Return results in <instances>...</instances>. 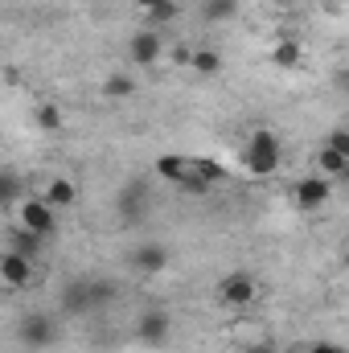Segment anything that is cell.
Segmentation results:
<instances>
[{
  "label": "cell",
  "instance_id": "cell-1",
  "mask_svg": "<svg viewBox=\"0 0 349 353\" xmlns=\"http://www.w3.org/2000/svg\"><path fill=\"white\" fill-rule=\"evenodd\" d=\"M279 161H283V144L271 128H255L247 136V148H243V165L251 176H275L279 173Z\"/></svg>",
  "mask_w": 349,
  "mask_h": 353
},
{
  "label": "cell",
  "instance_id": "cell-2",
  "mask_svg": "<svg viewBox=\"0 0 349 353\" xmlns=\"http://www.w3.org/2000/svg\"><path fill=\"white\" fill-rule=\"evenodd\" d=\"M115 214H119V222H128V226H136V222L148 218V181H144V176H132V181L119 185V193H115Z\"/></svg>",
  "mask_w": 349,
  "mask_h": 353
},
{
  "label": "cell",
  "instance_id": "cell-3",
  "mask_svg": "<svg viewBox=\"0 0 349 353\" xmlns=\"http://www.w3.org/2000/svg\"><path fill=\"white\" fill-rule=\"evenodd\" d=\"M17 341H21L25 350H50V345L58 341L54 316H46V312H25V316L17 321Z\"/></svg>",
  "mask_w": 349,
  "mask_h": 353
},
{
  "label": "cell",
  "instance_id": "cell-4",
  "mask_svg": "<svg viewBox=\"0 0 349 353\" xmlns=\"http://www.w3.org/2000/svg\"><path fill=\"white\" fill-rule=\"evenodd\" d=\"M255 296H259V283H255L251 271H230V275L218 279V300L226 308H251Z\"/></svg>",
  "mask_w": 349,
  "mask_h": 353
},
{
  "label": "cell",
  "instance_id": "cell-5",
  "mask_svg": "<svg viewBox=\"0 0 349 353\" xmlns=\"http://www.w3.org/2000/svg\"><path fill=\"white\" fill-rule=\"evenodd\" d=\"M136 341L140 345H165L169 341V333H173V316H169V308H144L140 316H136Z\"/></svg>",
  "mask_w": 349,
  "mask_h": 353
},
{
  "label": "cell",
  "instance_id": "cell-6",
  "mask_svg": "<svg viewBox=\"0 0 349 353\" xmlns=\"http://www.w3.org/2000/svg\"><path fill=\"white\" fill-rule=\"evenodd\" d=\"M17 218H21V226H29V230L41 234V239H50V234L58 230V210H54L46 197H25L21 210H17Z\"/></svg>",
  "mask_w": 349,
  "mask_h": 353
},
{
  "label": "cell",
  "instance_id": "cell-7",
  "mask_svg": "<svg viewBox=\"0 0 349 353\" xmlns=\"http://www.w3.org/2000/svg\"><path fill=\"white\" fill-rule=\"evenodd\" d=\"M58 308H62V316H70V321H79V316L94 312L87 275H79V279H66V283H62V292H58Z\"/></svg>",
  "mask_w": 349,
  "mask_h": 353
},
{
  "label": "cell",
  "instance_id": "cell-8",
  "mask_svg": "<svg viewBox=\"0 0 349 353\" xmlns=\"http://www.w3.org/2000/svg\"><path fill=\"white\" fill-rule=\"evenodd\" d=\"M329 193H333V181L325 173H312V176H300V181H296L292 201H296V210L312 214V210H321V205L329 201Z\"/></svg>",
  "mask_w": 349,
  "mask_h": 353
},
{
  "label": "cell",
  "instance_id": "cell-9",
  "mask_svg": "<svg viewBox=\"0 0 349 353\" xmlns=\"http://www.w3.org/2000/svg\"><path fill=\"white\" fill-rule=\"evenodd\" d=\"M128 58H132V66H157L161 58H165V37L157 33V29H140V33H132L128 37Z\"/></svg>",
  "mask_w": 349,
  "mask_h": 353
},
{
  "label": "cell",
  "instance_id": "cell-10",
  "mask_svg": "<svg viewBox=\"0 0 349 353\" xmlns=\"http://www.w3.org/2000/svg\"><path fill=\"white\" fill-rule=\"evenodd\" d=\"M128 267H132L136 275H161V271L169 267V247H165V243H140V247H132Z\"/></svg>",
  "mask_w": 349,
  "mask_h": 353
},
{
  "label": "cell",
  "instance_id": "cell-11",
  "mask_svg": "<svg viewBox=\"0 0 349 353\" xmlns=\"http://www.w3.org/2000/svg\"><path fill=\"white\" fill-rule=\"evenodd\" d=\"M33 275H37V259H25V255H17V251H4V263H0V279H4V288L21 292V288L33 283Z\"/></svg>",
  "mask_w": 349,
  "mask_h": 353
},
{
  "label": "cell",
  "instance_id": "cell-12",
  "mask_svg": "<svg viewBox=\"0 0 349 353\" xmlns=\"http://www.w3.org/2000/svg\"><path fill=\"white\" fill-rule=\"evenodd\" d=\"M193 173V157H177V152H165V157H157V176H165L169 185H185V176Z\"/></svg>",
  "mask_w": 349,
  "mask_h": 353
},
{
  "label": "cell",
  "instance_id": "cell-13",
  "mask_svg": "<svg viewBox=\"0 0 349 353\" xmlns=\"http://www.w3.org/2000/svg\"><path fill=\"white\" fill-rule=\"evenodd\" d=\"M304 62V46L296 41V37H279L275 46H271V66H279V70H296Z\"/></svg>",
  "mask_w": 349,
  "mask_h": 353
},
{
  "label": "cell",
  "instance_id": "cell-14",
  "mask_svg": "<svg viewBox=\"0 0 349 353\" xmlns=\"http://www.w3.org/2000/svg\"><path fill=\"white\" fill-rule=\"evenodd\" d=\"M54 210H70L74 201H79V185L70 181V176H54L50 185H46V193H41Z\"/></svg>",
  "mask_w": 349,
  "mask_h": 353
},
{
  "label": "cell",
  "instance_id": "cell-15",
  "mask_svg": "<svg viewBox=\"0 0 349 353\" xmlns=\"http://www.w3.org/2000/svg\"><path fill=\"white\" fill-rule=\"evenodd\" d=\"M4 243H8V251H17V255H25V259H37V255H41V234H33L29 226H12Z\"/></svg>",
  "mask_w": 349,
  "mask_h": 353
},
{
  "label": "cell",
  "instance_id": "cell-16",
  "mask_svg": "<svg viewBox=\"0 0 349 353\" xmlns=\"http://www.w3.org/2000/svg\"><path fill=\"white\" fill-rule=\"evenodd\" d=\"M136 8L152 21V25H169L181 17V0H136Z\"/></svg>",
  "mask_w": 349,
  "mask_h": 353
},
{
  "label": "cell",
  "instance_id": "cell-17",
  "mask_svg": "<svg viewBox=\"0 0 349 353\" xmlns=\"http://www.w3.org/2000/svg\"><path fill=\"white\" fill-rule=\"evenodd\" d=\"M235 12H239V0H201L197 4V17L206 25H226V21H235Z\"/></svg>",
  "mask_w": 349,
  "mask_h": 353
},
{
  "label": "cell",
  "instance_id": "cell-18",
  "mask_svg": "<svg viewBox=\"0 0 349 353\" xmlns=\"http://www.w3.org/2000/svg\"><path fill=\"white\" fill-rule=\"evenodd\" d=\"M189 66H193V74H197V79H218V74H222V54H218V50H210V46H201V50H193Z\"/></svg>",
  "mask_w": 349,
  "mask_h": 353
},
{
  "label": "cell",
  "instance_id": "cell-19",
  "mask_svg": "<svg viewBox=\"0 0 349 353\" xmlns=\"http://www.w3.org/2000/svg\"><path fill=\"white\" fill-rule=\"evenodd\" d=\"M33 123H37L41 132H50V136H54V132H62V128H66V115H62V107H58V103H37V107H33Z\"/></svg>",
  "mask_w": 349,
  "mask_h": 353
},
{
  "label": "cell",
  "instance_id": "cell-20",
  "mask_svg": "<svg viewBox=\"0 0 349 353\" xmlns=\"http://www.w3.org/2000/svg\"><path fill=\"white\" fill-rule=\"evenodd\" d=\"M132 94H136V79L128 70H115V74L103 79V99H115L119 103V99H132Z\"/></svg>",
  "mask_w": 349,
  "mask_h": 353
},
{
  "label": "cell",
  "instance_id": "cell-21",
  "mask_svg": "<svg viewBox=\"0 0 349 353\" xmlns=\"http://www.w3.org/2000/svg\"><path fill=\"white\" fill-rule=\"evenodd\" d=\"M346 169H349V161L337 152V148H329V144H325V148L317 152V173H325L329 181H333V176L341 181V173H346Z\"/></svg>",
  "mask_w": 349,
  "mask_h": 353
},
{
  "label": "cell",
  "instance_id": "cell-22",
  "mask_svg": "<svg viewBox=\"0 0 349 353\" xmlns=\"http://www.w3.org/2000/svg\"><path fill=\"white\" fill-rule=\"evenodd\" d=\"M115 296H119V283H115V279H107V275L90 279V300H94V308H111Z\"/></svg>",
  "mask_w": 349,
  "mask_h": 353
},
{
  "label": "cell",
  "instance_id": "cell-23",
  "mask_svg": "<svg viewBox=\"0 0 349 353\" xmlns=\"http://www.w3.org/2000/svg\"><path fill=\"white\" fill-rule=\"evenodd\" d=\"M0 201H4V210H21V176L12 169L0 176Z\"/></svg>",
  "mask_w": 349,
  "mask_h": 353
},
{
  "label": "cell",
  "instance_id": "cell-24",
  "mask_svg": "<svg viewBox=\"0 0 349 353\" xmlns=\"http://www.w3.org/2000/svg\"><path fill=\"white\" fill-rule=\"evenodd\" d=\"M193 173H197V176H206L210 185H218V181L226 176V169H222L218 161H210V157H193Z\"/></svg>",
  "mask_w": 349,
  "mask_h": 353
},
{
  "label": "cell",
  "instance_id": "cell-25",
  "mask_svg": "<svg viewBox=\"0 0 349 353\" xmlns=\"http://www.w3.org/2000/svg\"><path fill=\"white\" fill-rule=\"evenodd\" d=\"M214 185L206 181V176H197V173H189L185 176V185H181V193H189V197H201V193H210Z\"/></svg>",
  "mask_w": 349,
  "mask_h": 353
},
{
  "label": "cell",
  "instance_id": "cell-26",
  "mask_svg": "<svg viewBox=\"0 0 349 353\" xmlns=\"http://www.w3.org/2000/svg\"><path fill=\"white\" fill-rule=\"evenodd\" d=\"M325 144H329V148H337V152L349 161V128H333V132L325 136Z\"/></svg>",
  "mask_w": 349,
  "mask_h": 353
},
{
  "label": "cell",
  "instance_id": "cell-27",
  "mask_svg": "<svg viewBox=\"0 0 349 353\" xmlns=\"http://www.w3.org/2000/svg\"><path fill=\"white\" fill-rule=\"evenodd\" d=\"M308 353H349V345H341V341H312Z\"/></svg>",
  "mask_w": 349,
  "mask_h": 353
},
{
  "label": "cell",
  "instance_id": "cell-28",
  "mask_svg": "<svg viewBox=\"0 0 349 353\" xmlns=\"http://www.w3.org/2000/svg\"><path fill=\"white\" fill-rule=\"evenodd\" d=\"M243 353H279V350H275V341H267V337H263V341H251Z\"/></svg>",
  "mask_w": 349,
  "mask_h": 353
},
{
  "label": "cell",
  "instance_id": "cell-29",
  "mask_svg": "<svg viewBox=\"0 0 349 353\" xmlns=\"http://www.w3.org/2000/svg\"><path fill=\"white\" fill-rule=\"evenodd\" d=\"M341 181H346V185H349V169H346V173H341Z\"/></svg>",
  "mask_w": 349,
  "mask_h": 353
},
{
  "label": "cell",
  "instance_id": "cell-30",
  "mask_svg": "<svg viewBox=\"0 0 349 353\" xmlns=\"http://www.w3.org/2000/svg\"><path fill=\"white\" fill-rule=\"evenodd\" d=\"M346 267H349V251H346Z\"/></svg>",
  "mask_w": 349,
  "mask_h": 353
},
{
  "label": "cell",
  "instance_id": "cell-31",
  "mask_svg": "<svg viewBox=\"0 0 349 353\" xmlns=\"http://www.w3.org/2000/svg\"><path fill=\"white\" fill-rule=\"evenodd\" d=\"M197 4H201V0H197Z\"/></svg>",
  "mask_w": 349,
  "mask_h": 353
}]
</instances>
